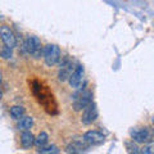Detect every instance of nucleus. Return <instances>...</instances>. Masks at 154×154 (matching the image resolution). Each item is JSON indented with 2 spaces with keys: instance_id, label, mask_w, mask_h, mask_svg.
Instances as JSON below:
<instances>
[{
  "instance_id": "obj_1",
  "label": "nucleus",
  "mask_w": 154,
  "mask_h": 154,
  "mask_svg": "<svg viewBox=\"0 0 154 154\" xmlns=\"http://www.w3.org/2000/svg\"><path fill=\"white\" fill-rule=\"evenodd\" d=\"M73 108L75 110H84L88 105L93 103V93L86 89L79 90L77 93L73 95Z\"/></svg>"
},
{
  "instance_id": "obj_2",
  "label": "nucleus",
  "mask_w": 154,
  "mask_h": 154,
  "mask_svg": "<svg viewBox=\"0 0 154 154\" xmlns=\"http://www.w3.org/2000/svg\"><path fill=\"white\" fill-rule=\"evenodd\" d=\"M25 50L27 51V54H30L33 58H40L41 55H44V48L41 45L40 38L36 36H28L25 41Z\"/></svg>"
},
{
  "instance_id": "obj_3",
  "label": "nucleus",
  "mask_w": 154,
  "mask_h": 154,
  "mask_svg": "<svg viewBox=\"0 0 154 154\" xmlns=\"http://www.w3.org/2000/svg\"><path fill=\"white\" fill-rule=\"evenodd\" d=\"M44 60L48 67H54L60 60V49L54 44H48L44 46Z\"/></svg>"
},
{
  "instance_id": "obj_4",
  "label": "nucleus",
  "mask_w": 154,
  "mask_h": 154,
  "mask_svg": "<svg viewBox=\"0 0 154 154\" xmlns=\"http://www.w3.org/2000/svg\"><path fill=\"white\" fill-rule=\"evenodd\" d=\"M131 139L137 144H146L150 143L153 139V132L149 127H135L131 130Z\"/></svg>"
},
{
  "instance_id": "obj_5",
  "label": "nucleus",
  "mask_w": 154,
  "mask_h": 154,
  "mask_svg": "<svg viewBox=\"0 0 154 154\" xmlns=\"http://www.w3.org/2000/svg\"><path fill=\"white\" fill-rule=\"evenodd\" d=\"M76 67H73V62H72L69 58H66V59L60 63L59 71H58V80L60 82H64V81H68L71 75L73 73Z\"/></svg>"
},
{
  "instance_id": "obj_6",
  "label": "nucleus",
  "mask_w": 154,
  "mask_h": 154,
  "mask_svg": "<svg viewBox=\"0 0 154 154\" xmlns=\"http://www.w3.org/2000/svg\"><path fill=\"white\" fill-rule=\"evenodd\" d=\"M98 118V108L94 103H91L84 109V113L81 116V122L84 125H91Z\"/></svg>"
},
{
  "instance_id": "obj_7",
  "label": "nucleus",
  "mask_w": 154,
  "mask_h": 154,
  "mask_svg": "<svg viewBox=\"0 0 154 154\" xmlns=\"http://www.w3.org/2000/svg\"><path fill=\"white\" fill-rule=\"evenodd\" d=\"M84 140L89 144V145H100L103 144L105 137L102 132L96 131V130H90V131L84 134Z\"/></svg>"
},
{
  "instance_id": "obj_8",
  "label": "nucleus",
  "mask_w": 154,
  "mask_h": 154,
  "mask_svg": "<svg viewBox=\"0 0 154 154\" xmlns=\"http://www.w3.org/2000/svg\"><path fill=\"white\" fill-rule=\"evenodd\" d=\"M84 81V67L82 66H76V68L73 71V73L71 75L68 82H69V86L73 89H79L81 84Z\"/></svg>"
},
{
  "instance_id": "obj_9",
  "label": "nucleus",
  "mask_w": 154,
  "mask_h": 154,
  "mask_svg": "<svg viewBox=\"0 0 154 154\" xmlns=\"http://www.w3.org/2000/svg\"><path fill=\"white\" fill-rule=\"evenodd\" d=\"M0 36H2V40L4 42V45L11 46V48H14L17 45V38H16V36H14L13 31L9 27L3 26L2 30H0Z\"/></svg>"
},
{
  "instance_id": "obj_10",
  "label": "nucleus",
  "mask_w": 154,
  "mask_h": 154,
  "mask_svg": "<svg viewBox=\"0 0 154 154\" xmlns=\"http://www.w3.org/2000/svg\"><path fill=\"white\" fill-rule=\"evenodd\" d=\"M88 149H89V144L82 139V140H75V141L69 143L66 148V152L69 153V154L71 153L72 154H79V153L86 152Z\"/></svg>"
},
{
  "instance_id": "obj_11",
  "label": "nucleus",
  "mask_w": 154,
  "mask_h": 154,
  "mask_svg": "<svg viewBox=\"0 0 154 154\" xmlns=\"http://www.w3.org/2000/svg\"><path fill=\"white\" fill-rule=\"evenodd\" d=\"M35 140H36L35 136H33L32 132H30V131H23L21 135V145L25 149L31 148L33 144H35Z\"/></svg>"
},
{
  "instance_id": "obj_12",
  "label": "nucleus",
  "mask_w": 154,
  "mask_h": 154,
  "mask_svg": "<svg viewBox=\"0 0 154 154\" xmlns=\"http://www.w3.org/2000/svg\"><path fill=\"white\" fill-rule=\"evenodd\" d=\"M33 126V118L28 117V116H23L18 122V130L19 131H30Z\"/></svg>"
},
{
  "instance_id": "obj_13",
  "label": "nucleus",
  "mask_w": 154,
  "mask_h": 154,
  "mask_svg": "<svg viewBox=\"0 0 154 154\" xmlns=\"http://www.w3.org/2000/svg\"><path fill=\"white\" fill-rule=\"evenodd\" d=\"M11 117L13 119H17V121H19L23 116H25V108L21 107V105H14V107L11 108Z\"/></svg>"
},
{
  "instance_id": "obj_14",
  "label": "nucleus",
  "mask_w": 154,
  "mask_h": 154,
  "mask_svg": "<svg viewBox=\"0 0 154 154\" xmlns=\"http://www.w3.org/2000/svg\"><path fill=\"white\" fill-rule=\"evenodd\" d=\"M48 141H49V136H48V134H46V132H41V134L36 137V140H35V145H36L38 149H41V148L46 146Z\"/></svg>"
},
{
  "instance_id": "obj_15",
  "label": "nucleus",
  "mask_w": 154,
  "mask_h": 154,
  "mask_svg": "<svg viewBox=\"0 0 154 154\" xmlns=\"http://www.w3.org/2000/svg\"><path fill=\"white\" fill-rule=\"evenodd\" d=\"M12 57H13V48L4 45L2 48V58L8 60V59H12Z\"/></svg>"
},
{
  "instance_id": "obj_16",
  "label": "nucleus",
  "mask_w": 154,
  "mask_h": 154,
  "mask_svg": "<svg viewBox=\"0 0 154 154\" xmlns=\"http://www.w3.org/2000/svg\"><path fill=\"white\" fill-rule=\"evenodd\" d=\"M38 153H42V154H57V153H59V149H58V146L55 145H49V146H44V148H41V149H38Z\"/></svg>"
},
{
  "instance_id": "obj_17",
  "label": "nucleus",
  "mask_w": 154,
  "mask_h": 154,
  "mask_svg": "<svg viewBox=\"0 0 154 154\" xmlns=\"http://www.w3.org/2000/svg\"><path fill=\"white\" fill-rule=\"evenodd\" d=\"M141 153L144 154H154V143L150 141V143H146L144 148L141 149Z\"/></svg>"
},
{
  "instance_id": "obj_18",
  "label": "nucleus",
  "mask_w": 154,
  "mask_h": 154,
  "mask_svg": "<svg viewBox=\"0 0 154 154\" xmlns=\"http://www.w3.org/2000/svg\"><path fill=\"white\" fill-rule=\"evenodd\" d=\"M127 149L130 153H141V150L137 148V145H135V144H127Z\"/></svg>"
},
{
  "instance_id": "obj_19",
  "label": "nucleus",
  "mask_w": 154,
  "mask_h": 154,
  "mask_svg": "<svg viewBox=\"0 0 154 154\" xmlns=\"http://www.w3.org/2000/svg\"><path fill=\"white\" fill-rule=\"evenodd\" d=\"M152 122H153V125H154V116H153V117H152Z\"/></svg>"
}]
</instances>
